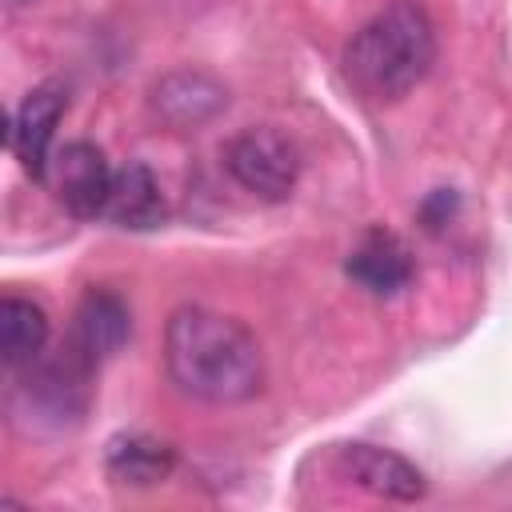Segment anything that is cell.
<instances>
[{
  "mask_svg": "<svg viewBox=\"0 0 512 512\" xmlns=\"http://www.w3.org/2000/svg\"><path fill=\"white\" fill-rule=\"evenodd\" d=\"M164 368L172 384L204 404H244L264 388L260 340L232 316L184 304L164 328Z\"/></svg>",
  "mask_w": 512,
  "mask_h": 512,
  "instance_id": "1",
  "label": "cell"
},
{
  "mask_svg": "<svg viewBox=\"0 0 512 512\" xmlns=\"http://www.w3.org/2000/svg\"><path fill=\"white\" fill-rule=\"evenodd\" d=\"M436 64V28L416 0L384 4L344 48L348 84L376 104L404 100Z\"/></svg>",
  "mask_w": 512,
  "mask_h": 512,
  "instance_id": "2",
  "label": "cell"
},
{
  "mask_svg": "<svg viewBox=\"0 0 512 512\" xmlns=\"http://www.w3.org/2000/svg\"><path fill=\"white\" fill-rule=\"evenodd\" d=\"M224 168L244 192H252L256 200L276 204V200L292 196L304 160H300V148L284 132H276V128H244V132H236L228 140Z\"/></svg>",
  "mask_w": 512,
  "mask_h": 512,
  "instance_id": "3",
  "label": "cell"
},
{
  "mask_svg": "<svg viewBox=\"0 0 512 512\" xmlns=\"http://www.w3.org/2000/svg\"><path fill=\"white\" fill-rule=\"evenodd\" d=\"M64 108H68V92L48 80V84H36L20 100V108H16L12 124H8V148H12V156L20 160V168L32 180H48L52 136H56V124H60Z\"/></svg>",
  "mask_w": 512,
  "mask_h": 512,
  "instance_id": "4",
  "label": "cell"
},
{
  "mask_svg": "<svg viewBox=\"0 0 512 512\" xmlns=\"http://www.w3.org/2000/svg\"><path fill=\"white\" fill-rule=\"evenodd\" d=\"M52 188L56 200L76 216V220H96L104 216L108 192H112V172L104 152L88 140H72L52 156Z\"/></svg>",
  "mask_w": 512,
  "mask_h": 512,
  "instance_id": "5",
  "label": "cell"
},
{
  "mask_svg": "<svg viewBox=\"0 0 512 512\" xmlns=\"http://www.w3.org/2000/svg\"><path fill=\"white\" fill-rule=\"evenodd\" d=\"M128 332H132L128 304H124L112 288H88V292L80 296V304H76L68 352H72L84 368H96V364H104L112 352L124 348Z\"/></svg>",
  "mask_w": 512,
  "mask_h": 512,
  "instance_id": "6",
  "label": "cell"
},
{
  "mask_svg": "<svg viewBox=\"0 0 512 512\" xmlns=\"http://www.w3.org/2000/svg\"><path fill=\"white\" fill-rule=\"evenodd\" d=\"M336 464H340V476L348 484H356V488H364L372 496H384V500L408 504V500H420L428 492L424 472L412 460H404L400 452H392V448L348 444V448H340Z\"/></svg>",
  "mask_w": 512,
  "mask_h": 512,
  "instance_id": "7",
  "label": "cell"
},
{
  "mask_svg": "<svg viewBox=\"0 0 512 512\" xmlns=\"http://www.w3.org/2000/svg\"><path fill=\"white\" fill-rule=\"evenodd\" d=\"M344 272L372 296H396L412 284L416 276V260L408 252V244L388 232V228H368L360 236V244L348 252Z\"/></svg>",
  "mask_w": 512,
  "mask_h": 512,
  "instance_id": "8",
  "label": "cell"
},
{
  "mask_svg": "<svg viewBox=\"0 0 512 512\" xmlns=\"http://www.w3.org/2000/svg\"><path fill=\"white\" fill-rule=\"evenodd\" d=\"M148 104L152 112L172 124V128H196V124H208L216 112H224L228 104V92L220 80H212L208 72H168L152 84L148 92Z\"/></svg>",
  "mask_w": 512,
  "mask_h": 512,
  "instance_id": "9",
  "label": "cell"
},
{
  "mask_svg": "<svg viewBox=\"0 0 512 512\" xmlns=\"http://www.w3.org/2000/svg\"><path fill=\"white\" fill-rule=\"evenodd\" d=\"M104 216L116 228H132V232H148L168 220V200L148 164L128 160L124 168L112 172V192H108Z\"/></svg>",
  "mask_w": 512,
  "mask_h": 512,
  "instance_id": "10",
  "label": "cell"
},
{
  "mask_svg": "<svg viewBox=\"0 0 512 512\" xmlns=\"http://www.w3.org/2000/svg\"><path fill=\"white\" fill-rule=\"evenodd\" d=\"M176 468V448L144 436V432H120L108 440L104 452V472L112 484H128V488H152L164 484Z\"/></svg>",
  "mask_w": 512,
  "mask_h": 512,
  "instance_id": "11",
  "label": "cell"
},
{
  "mask_svg": "<svg viewBox=\"0 0 512 512\" xmlns=\"http://www.w3.org/2000/svg\"><path fill=\"white\" fill-rule=\"evenodd\" d=\"M48 344V316L40 304L24 300V296H4L0 300V352L4 364L16 368H32L36 356Z\"/></svg>",
  "mask_w": 512,
  "mask_h": 512,
  "instance_id": "12",
  "label": "cell"
},
{
  "mask_svg": "<svg viewBox=\"0 0 512 512\" xmlns=\"http://www.w3.org/2000/svg\"><path fill=\"white\" fill-rule=\"evenodd\" d=\"M456 208H460L456 188H432V192L420 200L416 216H420V224H424L428 232H440V228H444V224L456 216Z\"/></svg>",
  "mask_w": 512,
  "mask_h": 512,
  "instance_id": "13",
  "label": "cell"
}]
</instances>
